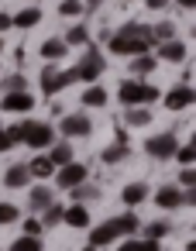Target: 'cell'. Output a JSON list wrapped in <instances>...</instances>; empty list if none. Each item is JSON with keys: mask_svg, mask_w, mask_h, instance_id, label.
<instances>
[{"mask_svg": "<svg viewBox=\"0 0 196 251\" xmlns=\"http://www.w3.org/2000/svg\"><path fill=\"white\" fill-rule=\"evenodd\" d=\"M141 230V220H138V213H121V217H110V220H103L100 227H90V244L93 248H107V244H114L117 237H134Z\"/></svg>", "mask_w": 196, "mask_h": 251, "instance_id": "6da1fadb", "label": "cell"}, {"mask_svg": "<svg viewBox=\"0 0 196 251\" xmlns=\"http://www.w3.org/2000/svg\"><path fill=\"white\" fill-rule=\"evenodd\" d=\"M117 97H121V103L124 107H148V103H155L162 93L151 86V83H145V79H124L121 86H117Z\"/></svg>", "mask_w": 196, "mask_h": 251, "instance_id": "7a4b0ae2", "label": "cell"}, {"mask_svg": "<svg viewBox=\"0 0 196 251\" xmlns=\"http://www.w3.org/2000/svg\"><path fill=\"white\" fill-rule=\"evenodd\" d=\"M38 83H42V93L52 100L55 93H62L66 86H73V83H79V79H76V69H59V62H45Z\"/></svg>", "mask_w": 196, "mask_h": 251, "instance_id": "3957f363", "label": "cell"}, {"mask_svg": "<svg viewBox=\"0 0 196 251\" xmlns=\"http://www.w3.org/2000/svg\"><path fill=\"white\" fill-rule=\"evenodd\" d=\"M76 69V79L79 83H97L103 73H107V59H103V52L97 49V45H86V55L79 59V66H73Z\"/></svg>", "mask_w": 196, "mask_h": 251, "instance_id": "277c9868", "label": "cell"}, {"mask_svg": "<svg viewBox=\"0 0 196 251\" xmlns=\"http://www.w3.org/2000/svg\"><path fill=\"white\" fill-rule=\"evenodd\" d=\"M52 141H55V131H52V124H42V121H24V145H28V148H35V151H45Z\"/></svg>", "mask_w": 196, "mask_h": 251, "instance_id": "5b68a950", "label": "cell"}, {"mask_svg": "<svg viewBox=\"0 0 196 251\" xmlns=\"http://www.w3.org/2000/svg\"><path fill=\"white\" fill-rule=\"evenodd\" d=\"M86 176H90V169L73 158V162H66V165L55 169V186H59V189H73V186L86 182Z\"/></svg>", "mask_w": 196, "mask_h": 251, "instance_id": "8992f818", "label": "cell"}, {"mask_svg": "<svg viewBox=\"0 0 196 251\" xmlns=\"http://www.w3.org/2000/svg\"><path fill=\"white\" fill-rule=\"evenodd\" d=\"M0 110L4 114H31L35 110V97L28 90H7L0 97Z\"/></svg>", "mask_w": 196, "mask_h": 251, "instance_id": "52a82bcc", "label": "cell"}, {"mask_svg": "<svg viewBox=\"0 0 196 251\" xmlns=\"http://www.w3.org/2000/svg\"><path fill=\"white\" fill-rule=\"evenodd\" d=\"M175 148H179V141H175V134H151L148 141H145V151L151 155V158H158V162H169L172 155H175Z\"/></svg>", "mask_w": 196, "mask_h": 251, "instance_id": "ba28073f", "label": "cell"}, {"mask_svg": "<svg viewBox=\"0 0 196 251\" xmlns=\"http://www.w3.org/2000/svg\"><path fill=\"white\" fill-rule=\"evenodd\" d=\"M59 131L66 134V141H73V138H90L93 121H90L86 114H69V117H62V121H59Z\"/></svg>", "mask_w": 196, "mask_h": 251, "instance_id": "9c48e42d", "label": "cell"}, {"mask_svg": "<svg viewBox=\"0 0 196 251\" xmlns=\"http://www.w3.org/2000/svg\"><path fill=\"white\" fill-rule=\"evenodd\" d=\"M193 100H196V93H193V86H186V83H179V86H172L169 93H165V110H189L193 107Z\"/></svg>", "mask_w": 196, "mask_h": 251, "instance_id": "30bf717a", "label": "cell"}, {"mask_svg": "<svg viewBox=\"0 0 196 251\" xmlns=\"http://www.w3.org/2000/svg\"><path fill=\"white\" fill-rule=\"evenodd\" d=\"M186 55H189V49L179 42V38H169V42H158V62H186Z\"/></svg>", "mask_w": 196, "mask_h": 251, "instance_id": "8fae6325", "label": "cell"}, {"mask_svg": "<svg viewBox=\"0 0 196 251\" xmlns=\"http://www.w3.org/2000/svg\"><path fill=\"white\" fill-rule=\"evenodd\" d=\"M127 155H131V148H127L124 131H121V134H117V141H114V145H107V148L100 151V162H103V165H121Z\"/></svg>", "mask_w": 196, "mask_h": 251, "instance_id": "7c38bea8", "label": "cell"}, {"mask_svg": "<svg viewBox=\"0 0 196 251\" xmlns=\"http://www.w3.org/2000/svg\"><path fill=\"white\" fill-rule=\"evenodd\" d=\"M155 206H158V210H175V206H182V189H179V186H158V189H155Z\"/></svg>", "mask_w": 196, "mask_h": 251, "instance_id": "4fadbf2b", "label": "cell"}, {"mask_svg": "<svg viewBox=\"0 0 196 251\" xmlns=\"http://www.w3.org/2000/svg\"><path fill=\"white\" fill-rule=\"evenodd\" d=\"M158 69V59L151 52H141V55H131V76L141 79V76H151Z\"/></svg>", "mask_w": 196, "mask_h": 251, "instance_id": "5bb4252c", "label": "cell"}, {"mask_svg": "<svg viewBox=\"0 0 196 251\" xmlns=\"http://www.w3.org/2000/svg\"><path fill=\"white\" fill-rule=\"evenodd\" d=\"M62 224H66V227H79V230H86V227H90V210H86L83 203H73V206H66Z\"/></svg>", "mask_w": 196, "mask_h": 251, "instance_id": "9a60e30c", "label": "cell"}, {"mask_svg": "<svg viewBox=\"0 0 196 251\" xmlns=\"http://www.w3.org/2000/svg\"><path fill=\"white\" fill-rule=\"evenodd\" d=\"M66 52H69L66 38H45V42H42V59H45V62H62Z\"/></svg>", "mask_w": 196, "mask_h": 251, "instance_id": "2e32d148", "label": "cell"}, {"mask_svg": "<svg viewBox=\"0 0 196 251\" xmlns=\"http://www.w3.org/2000/svg\"><path fill=\"white\" fill-rule=\"evenodd\" d=\"M28 182H31L28 165H11V169L4 172V186H7V189H24Z\"/></svg>", "mask_w": 196, "mask_h": 251, "instance_id": "e0dca14e", "label": "cell"}, {"mask_svg": "<svg viewBox=\"0 0 196 251\" xmlns=\"http://www.w3.org/2000/svg\"><path fill=\"white\" fill-rule=\"evenodd\" d=\"M79 103H83L86 110H97V107H107V90H103V86H97V83H90V90H83V97H79Z\"/></svg>", "mask_w": 196, "mask_h": 251, "instance_id": "ac0fdd59", "label": "cell"}, {"mask_svg": "<svg viewBox=\"0 0 196 251\" xmlns=\"http://www.w3.org/2000/svg\"><path fill=\"white\" fill-rule=\"evenodd\" d=\"M28 172H31V179H52L55 176V165H52L49 155H38V158L28 162Z\"/></svg>", "mask_w": 196, "mask_h": 251, "instance_id": "d6986e66", "label": "cell"}, {"mask_svg": "<svg viewBox=\"0 0 196 251\" xmlns=\"http://www.w3.org/2000/svg\"><path fill=\"white\" fill-rule=\"evenodd\" d=\"M121 200H124V206H138V203H145L148 200V186L145 182H131V186H124V193H121Z\"/></svg>", "mask_w": 196, "mask_h": 251, "instance_id": "ffe728a7", "label": "cell"}, {"mask_svg": "<svg viewBox=\"0 0 196 251\" xmlns=\"http://www.w3.org/2000/svg\"><path fill=\"white\" fill-rule=\"evenodd\" d=\"M11 21H14V28H21V31H24V28L42 25V11H38V7H21V11H18Z\"/></svg>", "mask_w": 196, "mask_h": 251, "instance_id": "44dd1931", "label": "cell"}, {"mask_svg": "<svg viewBox=\"0 0 196 251\" xmlns=\"http://www.w3.org/2000/svg\"><path fill=\"white\" fill-rule=\"evenodd\" d=\"M49 158H52L55 169L66 165V162H73V145H69V141H52V145H49Z\"/></svg>", "mask_w": 196, "mask_h": 251, "instance_id": "7402d4cb", "label": "cell"}, {"mask_svg": "<svg viewBox=\"0 0 196 251\" xmlns=\"http://www.w3.org/2000/svg\"><path fill=\"white\" fill-rule=\"evenodd\" d=\"M52 200H55V196H52V189H49V186H35V189L28 193V206H31L35 213H42Z\"/></svg>", "mask_w": 196, "mask_h": 251, "instance_id": "603a6c76", "label": "cell"}, {"mask_svg": "<svg viewBox=\"0 0 196 251\" xmlns=\"http://www.w3.org/2000/svg\"><path fill=\"white\" fill-rule=\"evenodd\" d=\"M124 124H127V127H148V124H151V110H148V107H127Z\"/></svg>", "mask_w": 196, "mask_h": 251, "instance_id": "cb8c5ba5", "label": "cell"}, {"mask_svg": "<svg viewBox=\"0 0 196 251\" xmlns=\"http://www.w3.org/2000/svg\"><path fill=\"white\" fill-rule=\"evenodd\" d=\"M62 213H66V206H62L59 200H52V203L42 210V227H59V224H62Z\"/></svg>", "mask_w": 196, "mask_h": 251, "instance_id": "d4e9b609", "label": "cell"}, {"mask_svg": "<svg viewBox=\"0 0 196 251\" xmlns=\"http://www.w3.org/2000/svg\"><path fill=\"white\" fill-rule=\"evenodd\" d=\"M141 230H145L148 241H162V237L172 234V224L169 220H151V224H141Z\"/></svg>", "mask_w": 196, "mask_h": 251, "instance_id": "484cf974", "label": "cell"}, {"mask_svg": "<svg viewBox=\"0 0 196 251\" xmlns=\"http://www.w3.org/2000/svg\"><path fill=\"white\" fill-rule=\"evenodd\" d=\"M117 251H162L158 241H148V237H127Z\"/></svg>", "mask_w": 196, "mask_h": 251, "instance_id": "4316f807", "label": "cell"}, {"mask_svg": "<svg viewBox=\"0 0 196 251\" xmlns=\"http://www.w3.org/2000/svg\"><path fill=\"white\" fill-rule=\"evenodd\" d=\"M66 45L73 49V45H90V28L79 21V25H73L69 31H66Z\"/></svg>", "mask_w": 196, "mask_h": 251, "instance_id": "83f0119b", "label": "cell"}, {"mask_svg": "<svg viewBox=\"0 0 196 251\" xmlns=\"http://www.w3.org/2000/svg\"><path fill=\"white\" fill-rule=\"evenodd\" d=\"M69 193H73V203H90V200H97V196H100V189H97V186H90V182H79V186H73Z\"/></svg>", "mask_w": 196, "mask_h": 251, "instance_id": "f1b7e54d", "label": "cell"}, {"mask_svg": "<svg viewBox=\"0 0 196 251\" xmlns=\"http://www.w3.org/2000/svg\"><path fill=\"white\" fill-rule=\"evenodd\" d=\"M7 251H42V237H31V234H21Z\"/></svg>", "mask_w": 196, "mask_h": 251, "instance_id": "f546056e", "label": "cell"}, {"mask_svg": "<svg viewBox=\"0 0 196 251\" xmlns=\"http://www.w3.org/2000/svg\"><path fill=\"white\" fill-rule=\"evenodd\" d=\"M18 220H21V210L14 203H0V227H11Z\"/></svg>", "mask_w": 196, "mask_h": 251, "instance_id": "4dcf8cb0", "label": "cell"}, {"mask_svg": "<svg viewBox=\"0 0 196 251\" xmlns=\"http://www.w3.org/2000/svg\"><path fill=\"white\" fill-rule=\"evenodd\" d=\"M151 35H155V45H158V42H169V38H175V25H172V21H158V25L151 28Z\"/></svg>", "mask_w": 196, "mask_h": 251, "instance_id": "1f68e13d", "label": "cell"}, {"mask_svg": "<svg viewBox=\"0 0 196 251\" xmlns=\"http://www.w3.org/2000/svg\"><path fill=\"white\" fill-rule=\"evenodd\" d=\"M172 158H179V165H193V162H196V145H193V141H189V145H179Z\"/></svg>", "mask_w": 196, "mask_h": 251, "instance_id": "d6a6232c", "label": "cell"}, {"mask_svg": "<svg viewBox=\"0 0 196 251\" xmlns=\"http://www.w3.org/2000/svg\"><path fill=\"white\" fill-rule=\"evenodd\" d=\"M86 7H83V0H62L59 4V14H66V18H79Z\"/></svg>", "mask_w": 196, "mask_h": 251, "instance_id": "836d02e7", "label": "cell"}, {"mask_svg": "<svg viewBox=\"0 0 196 251\" xmlns=\"http://www.w3.org/2000/svg\"><path fill=\"white\" fill-rule=\"evenodd\" d=\"M0 90H4V93H7V90H28V79L18 73V76H11V79H4V83H0Z\"/></svg>", "mask_w": 196, "mask_h": 251, "instance_id": "e575fe53", "label": "cell"}, {"mask_svg": "<svg viewBox=\"0 0 196 251\" xmlns=\"http://www.w3.org/2000/svg\"><path fill=\"white\" fill-rule=\"evenodd\" d=\"M186 186H196V172H193V165H182V172H179V189H186Z\"/></svg>", "mask_w": 196, "mask_h": 251, "instance_id": "d590c367", "label": "cell"}, {"mask_svg": "<svg viewBox=\"0 0 196 251\" xmlns=\"http://www.w3.org/2000/svg\"><path fill=\"white\" fill-rule=\"evenodd\" d=\"M42 230H45V227H42V220H38V217H24V234L42 237Z\"/></svg>", "mask_w": 196, "mask_h": 251, "instance_id": "8d00e7d4", "label": "cell"}, {"mask_svg": "<svg viewBox=\"0 0 196 251\" xmlns=\"http://www.w3.org/2000/svg\"><path fill=\"white\" fill-rule=\"evenodd\" d=\"M14 28V21H11V14H4V11H0V35H7Z\"/></svg>", "mask_w": 196, "mask_h": 251, "instance_id": "74e56055", "label": "cell"}, {"mask_svg": "<svg viewBox=\"0 0 196 251\" xmlns=\"http://www.w3.org/2000/svg\"><path fill=\"white\" fill-rule=\"evenodd\" d=\"M14 145H11V138H7V131H0V155H4V151H11Z\"/></svg>", "mask_w": 196, "mask_h": 251, "instance_id": "f35d334b", "label": "cell"}, {"mask_svg": "<svg viewBox=\"0 0 196 251\" xmlns=\"http://www.w3.org/2000/svg\"><path fill=\"white\" fill-rule=\"evenodd\" d=\"M148 4V11H162V7H169V0H145Z\"/></svg>", "mask_w": 196, "mask_h": 251, "instance_id": "ab89813d", "label": "cell"}, {"mask_svg": "<svg viewBox=\"0 0 196 251\" xmlns=\"http://www.w3.org/2000/svg\"><path fill=\"white\" fill-rule=\"evenodd\" d=\"M100 4H103V0H83V7H86V11H100Z\"/></svg>", "mask_w": 196, "mask_h": 251, "instance_id": "60d3db41", "label": "cell"}, {"mask_svg": "<svg viewBox=\"0 0 196 251\" xmlns=\"http://www.w3.org/2000/svg\"><path fill=\"white\" fill-rule=\"evenodd\" d=\"M175 4H179L182 11H193V7H196V0H175Z\"/></svg>", "mask_w": 196, "mask_h": 251, "instance_id": "b9f144b4", "label": "cell"}, {"mask_svg": "<svg viewBox=\"0 0 196 251\" xmlns=\"http://www.w3.org/2000/svg\"><path fill=\"white\" fill-rule=\"evenodd\" d=\"M83 251H100V248H93V244H90V248H83Z\"/></svg>", "mask_w": 196, "mask_h": 251, "instance_id": "7bdbcfd3", "label": "cell"}, {"mask_svg": "<svg viewBox=\"0 0 196 251\" xmlns=\"http://www.w3.org/2000/svg\"><path fill=\"white\" fill-rule=\"evenodd\" d=\"M0 52H4V38H0Z\"/></svg>", "mask_w": 196, "mask_h": 251, "instance_id": "ee69618b", "label": "cell"}]
</instances>
